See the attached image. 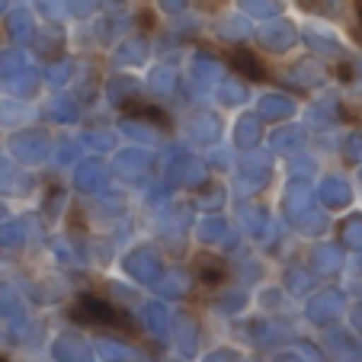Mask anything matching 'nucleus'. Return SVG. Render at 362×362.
I'll return each instance as SVG.
<instances>
[{
	"label": "nucleus",
	"mask_w": 362,
	"mask_h": 362,
	"mask_svg": "<svg viewBox=\"0 0 362 362\" xmlns=\"http://www.w3.org/2000/svg\"><path fill=\"white\" fill-rule=\"evenodd\" d=\"M71 317L90 327H106V330H129L132 321L125 311H119L116 305H110L106 298H96V295H81L71 308Z\"/></svg>",
	"instance_id": "f257e3e1"
},
{
	"label": "nucleus",
	"mask_w": 362,
	"mask_h": 362,
	"mask_svg": "<svg viewBox=\"0 0 362 362\" xmlns=\"http://www.w3.org/2000/svg\"><path fill=\"white\" fill-rule=\"evenodd\" d=\"M228 62H231V68L238 71L244 81H253L260 83L267 81V68L260 64V58L253 55V52H244V48H234V52H228Z\"/></svg>",
	"instance_id": "f03ea898"
},
{
	"label": "nucleus",
	"mask_w": 362,
	"mask_h": 362,
	"mask_svg": "<svg viewBox=\"0 0 362 362\" xmlns=\"http://www.w3.org/2000/svg\"><path fill=\"white\" fill-rule=\"evenodd\" d=\"M199 279L205 282V286H218L221 279H225V263L218 260V257H199V267H196Z\"/></svg>",
	"instance_id": "7ed1b4c3"
},
{
	"label": "nucleus",
	"mask_w": 362,
	"mask_h": 362,
	"mask_svg": "<svg viewBox=\"0 0 362 362\" xmlns=\"http://www.w3.org/2000/svg\"><path fill=\"white\" fill-rule=\"evenodd\" d=\"M125 112L129 116H135V119H144V122H158V125H164V129H170V119L164 116L160 110H141V103H129L125 106Z\"/></svg>",
	"instance_id": "20e7f679"
},
{
	"label": "nucleus",
	"mask_w": 362,
	"mask_h": 362,
	"mask_svg": "<svg viewBox=\"0 0 362 362\" xmlns=\"http://www.w3.org/2000/svg\"><path fill=\"white\" fill-rule=\"evenodd\" d=\"M356 13H359V23H362V0H356Z\"/></svg>",
	"instance_id": "39448f33"
},
{
	"label": "nucleus",
	"mask_w": 362,
	"mask_h": 362,
	"mask_svg": "<svg viewBox=\"0 0 362 362\" xmlns=\"http://www.w3.org/2000/svg\"><path fill=\"white\" fill-rule=\"evenodd\" d=\"M0 362H7V359H0Z\"/></svg>",
	"instance_id": "423d86ee"
}]
</instances>
